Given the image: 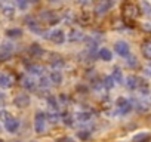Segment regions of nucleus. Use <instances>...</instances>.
<instances>
[{"label":"nucleus","mask_w":151,"mask_h":142,"mask_svg":"<svg viewBox=\"0 0 151 142\" xmlns=\"http://www.w3.org/2000/svg\"><path fill=\"white\" fill-rule=\"evenodd\" d=\"M124 15H126V18H129V19H135V18L139 15V9H138L135 5H126V6H124Z\"/></svg>","instance_id":"1a4fd4ad"},{"label":"nucleus","mask_w":151,"mask_h":142,"mask_svg":"<svg viewBox=\"0 0 151 142\" xmlns=\"http://www.w3.org/2000/svg\"><path fill=\"white\" fill-rule=\"evenodd\" d=\"M30 52H31L33 55H40L43 50L40 49V46H39V44H33V46L30 47Z\"/></svg>","instance_id":"a878e982"},{"label":"nucleus","mask_w":151,"mask_h":142,"mask_svg":"<svg viewBox=\"0 0 151 142\" xmlns=\"http://www.w3.org/2000/svg\"><path fill=\"white\" fill-rule=\"evenodd\" d=\"M22 86L27 89V90H30V92H33V90H36V87H37V83L31 79V77H22Z\"/></svg>","instance_id":"4468645a"},{"label":"nucleus","mask_w":151,"mask_h":142,"mask_svg":"<svg viewBox=\"0 0 151 142\" xmlns=\"http://www.w3.org/2000/svg\"><path fill=\"white\" fill-rule=\"evenodd\" d=\"M132 102L130 101H127L126 98H119L117 101H116V108L119 110V113L120 114H126V113H129L130 110H132Z\"/></svg>","instance_id":"f257e3e1"},{"label":"nucleus","mask_w":151,"mask_h":142,"mask_svg":"<svg viewBox=\"0 0 151 142\" xmlns=\"http://www.w3.org/2000/svg\"><path fill=\"white\" fill-rule=\"evenodd\" d=\"M59 142H73V139H71V138H62Z\"/></svg>","instance_id":"7c9ffc66"},{"label":"nucleus","mask_w":151,"mask_h":142,"mask_svg":"<svg viewBox=\"0 0 151 142\" xmlns=\"http://www.w3.org/2000/svg\"><path fill=\"white\" fill-rule=\"evenodd\" d=\"M47 39H50L53 43H56V44H61V43H64L65 42V34L61 31V30H53V31H50L49 33V36H46Z\"/></svg>","instance_id":"423d86ee"},{"label":"nucleus","mask_w":151,"mask_h":142,"mask_svg":"<svg viewBox=\"0 0 151 142\" xmlns=\"http://www.w3.org/2000/svg\"><path fill=\"white\" fill-rule=\"evenodd\" d=\"M67 37H68V42H79L83 37V33L80 30H77V28H73V30L68 31V36Z\"/></svg>","instance_id":"9b49d317"},{"label":"nucleus","mask_w":151,"mask_h":142,"mask_svg":"<svg viewBox=\"0 0 151 142\" xmlns=\"http://www.w3.org/2000/svg\"><path fill=\"white\" fill-rule=\"evenodd\" d=\"M113 5H114V0H99L98 5H96V8H95V12H96L98 15H102V14H105Z\"/></svg>","instance_id":"20e7f679"},{"label":"nucleus","mask_w":151,"mask_h":142,"mask_svg":"<svg viewBox=\"0 0 151 142\" xmlns=\"http://www.w3.org/2000/svg\"><path fill=\"white\" fill-rule=\"evenodd\" d=\"M45 126H46V115L43 113H37L34 120V130L37 133H42L45 130Z\"/></svg>","instance_id":"f03ea898"},{"label":"nucleus","mask_w":151,"mask_h":142,"mask_svg":"<svg viewBox=\"0 0 151 142\" xmlns=\"http://www.w3.org/2000/svg\"><path fill=\"white\" fill-rule=\"evenodd\" d=\"M102 87H105V89H108V90L114 87V82H113V79H111L110 76L104 77V82H102Z\"/></svg>","instance_id":"4be33fe9"},{"label":"nucleus","mask_w":151,"mask_h":142,"mask_svg":"<svg viewBox=\"0 0 151 142\" xmlns=\"http://www.w3.org/2000/svg\"><path fill=\"white\" fill-rule=\"evenodd\" d=\"M39 86H40L42 89H45V87L47 89V87H49V79H46V77H42V79H40V83H39Z\"/></svg>","instance_id":"cd10ccee"},{"label":"nucleus","mask_w":151,"mask_h":142,"mask_svg":"<svg viewBox=\"0 0 151 142\" xmlns=\"http://www.w3.org/2000/svg\"><path fill=\"white\" fill-rule=\"evenodd\" d=\"M47 117H49V121H50V123H56V121L59 120V114H58V113H49Z\"/></svg>","instance_id":"bb28decb"},{"label":"nucleus","mask_w":151,"mask_h":142,"mask_svg":"<svg viewBox=\"0 0 151 142\" xmlns=\"http://www.w3.org/2000/svg\"><path fill=\"white\" fill-rule=\"evenodd\" d=\"M27 71H28L30 74H33V76H40L45 70L39 64H30V65H27Z\"/></svg>","instance_id":"ddd939ff"},{"label":"nucleus","mask_w":151,"mask_h":142,"mask_svg":"<svg viewBox=\"0 0 151 142\" xmlns=\"http://www.w3.org/2000/svg\"><path fill=\"white\" fill-rule=\"evenodd\" d=\"M12 86V79L9 74H0V87L2 89H8Z\"/></svg>","instance_id":"2eb2a0df"},{"label":"nucleus","mask_w":151,"mask_h":142,"mask_svg":"<svg viewBox=\"0 0 151 142\" xmlns=\"http://www.w3.org/2000/svg\"><path fill=\"white\" fill-rule=\"evenodd\" d=\"M2 12L6 16H12L14 12H15V5L11 2V0H5V2L2 3Z\"/></svg>","instance_id":"9d476101"},{"label":"nucleus","mask_w":151,"mask_h":142,"mask_svg":"<svg viewBox=\"0 0 151 142\" xmlns=\"http://www.w3.org/2000/svg\"><path fill=\"white\" fill-rule=\"evenodd\" d=\"M21 34H22V31L19 28H11V30L6 31V36H9V37H18Z\"/></svg>","instance_id":"5701e85b"},{"label":"nucleus","mask_w":151,"mask_h":142,"mask_svg":"<svg viewBox=\"0 0 151 142\" xmlns=\"http://www.w3.org/2000/svg\"><path fill=\"white\" fill-rule=\"evenodd\" d=\"M47 105H49L50 113H58V102H56V98L47 96Z\"/></svg>","instance_id":"6ab92c4d"},{"label":"nucleus","mask_w":151,"mask_h":142,"mask_svg":"<svg viewBox=\"0 0 151 142\" xmlns=\"http://www.w3.org/2000/svg\"><path fill=\"white\" fill-rule=\"evenodd\" d=\"M31 2H37V0H31Z\"/></svg>","instance_id":"2f4dec72"},{"label":"nucleus","mask_w":151,"mask_h":142,"mask_svg":"<svg viewBox=\"0 0 151 142\" xmlns=\"http://www.w3.org/2000/svg\"><path fill=\"white\" fill-rule=\"evenodd\" d=\"M99 58L102 59V61H111V58H113V53L107 49V47H102L101 50H99Z\"/></svg>","instance_id":"a211bd4d"},{"label":"nucleus","mask_w":151,"mask_h":142,"mask_svg":"<svg viewBox=\"0 0 151 142\" xmlns=\"http://www.w3.org/2000/svg\"><path fill=\"white\" fill-rule=\"evenodd\" d=\"M14 104L18 108H25V107L30 105V96L25 95V93H19V95H17L14 98Z\"/></svg>","instance_id":"39448f33"},{"label":"nucleus","mask_w":151,"mask_h":142,"mask_svg":"<svg viewBox=\"0 0 151 142\" xmlns=\"http://www.w3.org/2000/svg\"><path fill=\"white\" fill-rule=\"evenodd\" d=\"M114 49H116V53L120 55V56H127L129 55V44L126 42H117L114 44Z\"/></svg>","instance_id":"6e6552de"},{"label":"nucleus","mask_w":151,"mask_h":142,"mask_svg":"<svg viewBox=\"0 0 151 142\" xmlns=\"http://www.w3.org/2000/svg\"><path fill=\"white\" fill-rule=\"evenodd\" d=\"M49 80H50V83L61 85V83H62V74H61V71H59V70H53V71H50Z\"/></svg>","instance_id":"f8f14e48"},{"label":"nucleus","mask_w":151,"mask_h":142,"mask_svg":"<svg viewBox=\"0 0 151 142\" xmlns=\"http://www.w3.org/2000/svg\"><path fill=\"white\" fill-rule=\"evenodd\" d=\"M142 55L147 58V59H150L151 58V42H144V44H142Z\"/></svg>","instance_id":"f3484780"},{"label":"nucleus","mask_w":151,"mask_h":142,"mask_svg":"<svg viewBox=\"0 0 151 142\" xmlns=\"http://www.w3.org/2000/svg\"><path fill=\"white\" fill-rule=\"evenodd\" d=\"M12 52H14V46H12L11 43L3 42L2 44H0V59H2V61L8 59V58L12 55Z\"/></svg>","instance_id":"7ed1b4c3"},{"label":"nucleus","mask_w":151,"mask_h":142,"mask_svg":"<svg viewBox=\"0 0 151 142\" xmlns=\"http://www.w3.org/2000/svg\"><path fill=\"white\" fill-rule=\"evenodd\" d=\"M92 118V114L89 111H79L77 114H76V120L80 121V123H86Z\"/></svg>","instance_id":"dca6fc26"},{"label":"nucleus","mask_w":151,"mask_h":142,"mask_svg":"<svg viewBox=\"0 0 151 142\" xmlns=\"http://www.w3.org/2000/svg\"><path fill=\"white\" fill-rule=\"evenodd\" d=\"M138 110H141V111H147V110H148V101H145V99H139V101H138Z\"/></svg>","instance_id":"b1692460"},{"label":"nucleus","mask_w":151,"mask_h":142,"mask_svg":"<svg viewBox=\"0 0 151 142\" xmlns=\"http://www.w3.org/2000/svg\"><path fill=\"white\" fill-rule=\"evenodd\" d=\"M50 65H52V68H53V70H59L61 67H64V61L56 59V61H52V62H50Z\"/></svg>","instance_id":"393cba45"},{"label":"nucleus","mask_w":151,"mask_h":142,"mask_svg":"<svg viewBox=\"0 0 151 142\" xmlns=\"http://www.w3.org/2000/svg\"><path fill=\"white\" fill-rule=\"evenodd\" d=\"M5 129L9 132V133H15L18 129H19V121L14 117H9L5 120Z\"/></svg>","instance_id":"0eeeda50"},{"label":"nucleus","mask_w":151,"mask_h":142,"mask_svg":"<svg viewBox=\"0 0 151 142\" xmlns=\"http://www.w3.org/2000/svg\"><path fill=\"white\" fill-rule=\"evenodd\" d=\"M77 136H79L80 139H86V138L89 136V132H85V130H80V132L77 133Z\"/></svg>","instance_id":"c756f323"},{"label":"nucleus","mask_w":151,"mask_h":142,"mask_svg":"<svg viewBox=\"0 0 151 142\" xmlns=\"http://www.w3.org/2000/svg\"><path fill=\"white\" fill-rule=\"evenodd\" d=\"M126 86H127L129 89H136V87H138V79H136L135 76H129V77L126 79Z\"/></svg>","instance_id":"aec40b11"},{"label":"nucleus","mask_w":151,"mask_h":142,"mask_svg":"<svg viewBox=\"0 0 151 142\" xmlns=\"http://www.w3.org/2000/svg\"><path fill=\"white\" fill-rule=\"evenodd\" d=\"M110 77L113 79L114 83H122V82H123V74H122V71H120V70H114V71H113V74H111Z\"/></svg>","instance_id":"412c9836"},{"label":"nucleus","mask_w":151,"mask_h":142,"mask_svg":"<svg viewBox=\"0 0 151 142\" xmlns=\"http://www.w3.org/2000/svg\"><path fill=\"white\" fill-rule=\"evenodd\" d=\"M17 5H18L21 9H25V8L28 6V2H27V0H17Z\"/></svg>","instance_id":"c85d7f7f"}]
</instances>
